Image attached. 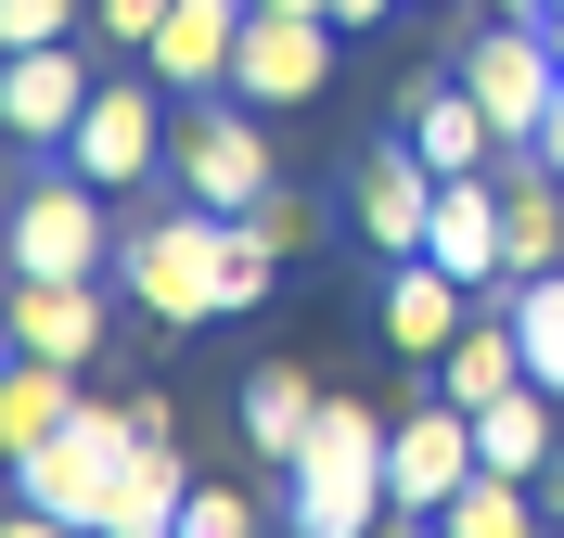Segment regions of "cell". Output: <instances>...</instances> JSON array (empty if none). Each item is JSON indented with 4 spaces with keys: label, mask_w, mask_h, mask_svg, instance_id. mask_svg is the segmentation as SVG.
<instances>
[{
    "label": "cell",
    "mask_w": 564,
    "mask_h": 538,
    "mask_svg": "<svg viewBox=\"0 0 564 538\" xmlns=\"http://www.w3.org/2000/svg\"><path fill=\"white\" fill-rule=\"evenodd\" d=\"M386 449H398L386 410H372V397H334L321 436L282 462V538H386V513H398Z\"/></svg>",
    "instance_id": "cell-1"
},
{
    "label": "cell",
    "mask_w": 564,
    "mask_h": 538,
    "mask_svg": "<svg viewBox=\"0 0 564 538\" xmlns=\"http://www.w3.org/2000/svg\"><path fill=\"white\" fill-rule=\"evenodd\" d=\"M104 256H129L104 231V179H77L65 154L26 167V193H13V283H104Z\"/></svg>",
    "instance_id": "cell-2"
},
{
    "label": "cell",
    "mask_w": 564,
    "mask_h": 538,
    "mask_svg": "<svg viewBox=\"0 0 564 538\" xmlns=\"http://www.w3.org/2000/svg\"><path fill=\"white\" fill-rule=\"evenodd\" d=\"M116 462H129V410L77 397V424H52L39 449H13V501H39V513H65V526H90V538H104Z\"/></svg>",
    "instance_id": "cell-3"
},
{
    "label": "cell",
    "mask_w": 564,
    "mask_h": 538,
    "mask_svg": "<svg viewBox=\"0 0 564 538\" xmlns=\"http://www.w3.org/2000/svg\"><path fill=\"white\" fill-rule=\"evenodd\" d=\"M167 179H180V206H218V218H245L257 193H270V142H257V103L245 90H206V103L167 129Z\"/></svg>",
    "instance_id": "cell-4"
},
{
    "label": "cell",
    "mask_w": 564,
    "mask_h": 538,
    "mask_svg": "<svg viewBox=\"0 0 564 538\" xmlns=\"http://www.w3.org/2000/svg\"><path fill=\"white\" fill-rule=\"evenodd\" d=\"M218 256H231V218H218V206H180V218H141L116 270H129V295L154 308V321L193 333V321H218Z\"/></svg>",
    "instance_id": "cell-5"
},
{
    "label": "cell",
    "mask_w": 564,
    "mask_h": 538,
    "mask_svg": "<svg viewBox=\"0 0 564 538\" xmlns=\"http://www.w3.org/2000/svg\"><path fill=\"white\" fill-rule=\"evenodd\" d=\"M334 13H282V0H257L245 13V52H231V90H245L257 116H295V103H321L334 90Z\"/></svg>",
    "instance_id": "cell-6"
},
{
    "label": "cell",
    "mask_w": 564,
    "mask_h": 538,
    "mask_svg": "<svg viewBox=\"0 0 564 538\" xmlns=\"http://www.w3.org/2000/svg\"><path fill=\"white\" fill-rule=\"evenodd\" d=\"M475 474H488V449H475V410H462V397H423L411 424H398V449H386L398 526H436V513H449Z\"/></svg>",
    "instance_id": "cell-7"
},
{
    "label": "cell",
    "mask_w": 564,
    "mask_h": 538,
    "mask_svg": "<svg viewBox=\"0 0 564 538\" xmlns=\"http://www.w3.org/2000/svg\"><path fill=\"white\" fill-rule=\"evenodd\" d=\"M52 154H65L77 179H104V193H129L141 167H167V116H154V65H141V77H104V90H90V116H77V129H65Z\"/></svg>",
    "instance_id": "cell-8"
},
{
    "label": "cell",
    "mask_w": 564,
    "mask_h": 538,
    "mask_svg": "<svg viewBox=\"0 0 564 538\" xmlns=\"http://www.w3.org/2000/svg\"><path fill=\"white\" fill-rule=\"evenodd\" d=\"M398 129H411V154H423L436 179H475V167H500V154H513V142H500V116L475 103L449 65H423L411 90H398Z\"/></svg>",
    "instance_id": "cell-9"
},
{
    "label": "cell",
    "mask_w": 564,
    "mask_h": 538,
    "mask_svg": "<svg viewBox=\"0 0 564 538\" xmlns=\"http://www.w3.org/2000/svg\"><path fill=\"white\" fill-rule=\"evenodd\" d=\"M347 218H359V244H372V256H423V231H436V167L411 154V129L359 154V193H347Z\"/></svg>",
    "instance_id": "cell-10"
},
{
    "label": "cell",
    "mask_w": 564,
    "mask_h": 538,
    "mask_svg": "<svg viewBox=\"0 0 564 538\" xmlns=\"http://www.w3.org/2000/svg\"><path fill=\"white\" fill-rule=\"evenodd\" d=\"M245 13H257V0H180L167 26L141 39V65H154V90H180V103H206V90H231V52H245Z\"/></svg>",
    "instance_id": "cell-11"
},
{
    "label": "cell",
    "mask_w": 564,
    "mask_h": 538,
    "mask_svg": "<svg viewBox=\"0 0 564 538\" xmlns=\"http://www.w3.org/2000/svg\"><path fill=\"white\" fill-rule=\"evenodd\" d=\"M90 90H104V77H90V52H77V39H52V52H13V65H0V129H13V142H65L77 116H90Z\"/></svg>",
    "instance_id": "cell-12"
},
{
    "label": "cell",
    "mask_w": 564,
    "mask_h": 538,
    "mask_svg": "<svg viewBox=\"0 0 564 538\" xmlns=\"http://www.w3.org/2000/svg\"><path fill=\"white\" fill-rule=\"evenodd\" d=\"M462 321H475V283H462V270H436V256H386V347L398 359L436 372V359L462 347Z\"/></svg>",
    "instance_id": "cell-13"
},
{
    "label": "cell",
    "mask_w": 564,
    "mask_h": 538,
    "mask_svg": "<svg viewBox=\"0 0 564 538\" xmlns=\"http://www.w3.org/2000/svg\"><path fill=\"white\" fill-rule=\"evenodd\" d=\"M180 513H193V462H180V436H129L116 501H104V538H180Z\"/></svg>",
    "instance_id": "cell-14"
},
{
    "label": "cell",
    "mask_w": 564,
    "mask_h": 538,
    "mask_svg": "<svg viewBox=\"0 0 564 538\" xmlns=\"http://www.w3.org/2000/svg\"><path fill=\"white\" fill-rule=\"evenodd\" d=\"M13 359H90L104 347V283H13Z\"/></svg>",
    "instance_id": "cell-15"
},
{
    "label": "cell",
    "mask_w": 564,
    "mask_h": 538,
    "mask_svg": "<svg viewBox=\"0 0 564 538\" xmlns=\"http://www.w3.org/2000/svg\"><path fill=\"white\" fill-rule=\"evenodd\" d=\"M513 385H539V372H527V333H513V308H475V321H462V347L436 359V397L488 410V397H513Z\"/></svg>",
    "instance_id": "cell-16"
},
{
    "label": "cell",
    "mask_w": 564,
    "mask_h": 538,
    "mask_svg": "<svg viewBox=\"0 0 564 538\" xmlns=\"http://www.w3.org/2000/svg\"><path fill=\"white\" fill-rule=\"evenodd\" d=\"M552 410H564L552 385L488 397V410H475V449H488V474H552V462H564V449H552Z\"/></svg>",
    "instance_id": "cell-17"
},
{
    "label": "cell",
    "mask_w": 564,
    "mask_h": 538,
    "mask_svg": "<svg viewBox=\"0 0 564 538\" xmlns=\"http://www.w3.org/2000/svg\"><path fill=\"white\" fill-rule=\"evenodd\" d=\"M52 424H77V359H13L0 372V462L39 449Z\"/></svg>",
    "instance_id": "cell-18"
},
{
    "label": "cell",
    "mask_w": 564,
    "mask_h": 538,
    "mask_svg": "<svg viewBox=\"0 0 564 538\" xmlns=\"http://www.w3.org/2000/svg\"><path fill=\"white\" fill-rule=\"evenodd\" d=\"M321 410H334V397H321L308 372H257V385H245V449H257V462H295V449L321 436Z\"/></svg>",
    "instance_id": "cell-19"
},
{
    "label": "cell",
    "mask_w": 564,
    "mask_h": 538,
    "mask_svg": "<svg viewBox=\"0 0 564 538\" xmlns=\"http://www.w3.org/2000/svg\"><path fill=\"white\" fill-rule=\"evenodd\" d=\"M436 538H552V501H539V474H475L436 513Z\"/></svg>",
    "instance_id": "cell-20"
},
{
    "label": "cell",
    "mask_w": 564,
    "mask_h": 538,
    "mask_svg": "<svg viewBox=\"0 0 564 538\" xmlns=\"http://www.w3.org/2000/svg\"><path fill=\"white\" fill-rule=\"evenodd\" d=\"M500 308H513V333H527V372H539V385L564 397V270H539V283H513Z\"/></svg>",
    "instance_id": "cell-21"
},
{
    "label": "cell",
    "mask_w": 564,
    "mask_h": 538,
    "mask_svg": "<svg viewBox=\"0 0 564 538\" xmlns=\"http://www.w3.org/2000/svg\"><path fill=\"white\" fill-rule=\"evenodd\" d=\"M270 283H282V256L257 244L245 218H231V256H218V321H245V308H270Z\"/></svg>",
    "instance_id": "cell-22"
},
{
    "label": "cell",
    "mask_w": 564,
    "mask_h": 538,
    "mask_svg": "<svg viewBox=\"0 0 564 538\" xmlns=\"http://www.w3.org/2000/svg\"><path fill=\"white\" fill-rule=\"evenodd\" d=\"M245 231H257V244H270V256H308V244H321V206H308V193H282V179H270V193H257V206H245Z\"/></svg>",
    "instance_id": "cell-23"
},
{
    "label": "cell",
    "mask_w": 564,
    "mask_h": 538,
    "mask_svg": "<svg viewBox=\"0 0 564 538\" xmlns=\"http://www.w3.org/2000/svg\"><path fill=\"white\" fill-rule=\"evenodd\" d=\"M90 26V0H0V39L13 52H52V39H77Z\"/></svg>",
    "instance_id": "cell-24"
},
{
    "label": "cell",
    "mask_w": 564,
    "mask_h": 538,
    "mask_svg": "<svg viewBox=\"0 0 564 538\" xmlns=\"http://www.w3.org/2000/svg\"><path fill=\"white\" fill-rule=\"evenodd\" d=\"M180 538H257L245 487H193V513H180Z\"/></svg>",
    "instance_id": "cell-25"
},
{
    "label": "cell",
    "mask_w": 564,
    "mask_h": 538,
    "mask_svg": "<svg viewBox=\"0 0 564 538\" xmlns=\"http://www.w3.org/2000/svg\"><path fill=\"white\" fill-rule=\"evenodd\" d=\"M167 13H180V0H90V39H129V52H141Z\"/></svg>",
    "instance_id": "cell-26"
},
{
    "label": "cell",
    "mask_w": 564,
    "mask_h": 538,
    "mask_svg": "<svg viewBox=\"0 0 564 538\" xmlns=\"http://www.w3.org/2000/svg\"><path fill=\"white\" fill-rule=\"evenodd\" d=\"M0 538H90V526H65V513H39V501H13V526Z\"/></svg>",
    "instance_id": "cell-27"
},
{
    "label": "cell",
    "mask_w": 564,
    "mask_h": 538,
    "mask_svg": "<svg viewBox=\"0 0 564 538\" xmlns=\"http://www.w3.org/2000/svg\"><path fill=\"white\" fill-rule=\"evenodd\" d=\"M527 154H539V167H552V179H564V90H552V129H539V142H527Z\"/></svg>",
    "instance_id": "cell-28"
},
{
    "label": "cell",
    "mask_w": 564,
    "mask_h": 538,
    "mask_svg": "<svg viewBox=\"0 0 564 538\" xmlns=\"http://www.w3.org/2000/svg\"><path fill=\"white\" fill-rule=\"evenodd\" d=\"M386 13H398V0H334V26H347V39H359V26H386Z\"/></svg>",
    "instance_id": "cell-29"
},
{
    "label": "cell",
    "mask_w": 564,
    "mask_h": 538,
    "mask_svg": "<svg viewBox=\"0 0 564 538\" xmlns=\"http://www.w3.org/2000/svg\"><path fill=\"white\" fill-rule=\"evenodd\" d=\"M539 501H552V526H564V462H552V474H539Z\"/></svg>",
    "instance_id": "cell-30"
},
{
    "label": "cell",
    "mask_w": 564,
    "mask_h": 538,
    "mask_svg": "<svg viewBox=\"0 0 564 538\" xmlns=\"http://www.w3.org/2000/svg\"><path fill=\"white\" fill-rule=\"evenodd\" d=\"M488 13H552V0H488Z\"/></svg>",
    "instance_id": "cell-31"
},
{
    "label": "cell",
    "mask_w": 564,
    "mask_h": 538,
    "mask_svg": "<svg viewBox=\"0 0 564 538\" xmlns=\"http://www.w3.org/2000/svg\"><path fill=\"white\" fill-rule=\"evenodd\" d=\"M539 26H552V52H564V0H552V13H539Z\"/></svg>",
    "instance_id": "cell-32"
},
{
    "label": "cell",
    "mask_w": 564,
    "mask_h": 538,
    "mask_svg": "<svg viewBox=\"0 0 564 538\" xmlns=\"http://www.w3.org/2000/svg\"><path fill=\"white\" fill-rule=\"evenodd\" d=\"M282 13H334V0H282Z\"/></svg>",
    "instance_id": "cell-33"
},
{
    "label": "cell",
    "mask_w": 564,
    "mask_h": 538,
    "mask_svg": "<svg viewBox=\"0 0 564 538\" xmlns=\"http://www.w3.org/2000/svg\"><path fill=\"white\" fill-rule=\"evenodd\" d=\"M423 538H436V526H423Z\"/></svg>",
    "instance_id": "cell-34"
},
{
    "label": "cell",
    "mask_w": 564,
    "mask_h": 538,
    "mask_svg": "<svg viewBox=\"0 0 564 538\" xmlns=\"http://www.w3.org/2000/svg\"><path fill=\"white\" fill-rule=\"evenodd\" d=\"M552 538H564V526H552Z\"/></svg>",
    "instance_id": "cell-35"
}]
</instances>
